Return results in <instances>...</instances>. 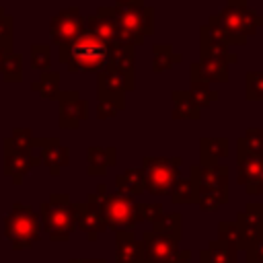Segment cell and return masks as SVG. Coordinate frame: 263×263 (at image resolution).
I'll list each match as a JSON object with an SVG mask.
<instances>
[{"mask_svg": "<svg viewBox=\"0 0 263 263\" xmlns=\"http://www.w3.org/2000/svg\"><path fill=\"white\" fill-rule=\"evenodd\" d=\"M181 156H146L142 160L146 191L150 195H168L175 181L181 177Z\"/></svg>", "mask_w": 263, "mask_h": 263, "instance_id": "ba28073f", "label": "cell"}, {"mask_svg": "<svg viewBox=\"0 0 263 263\" xmlns=\"http://www.w3.org/2000/svg\"><path fill=\"white\" fill-rule=\"evenodd\" d=\"M51 68V43H33L31 45V70L47 72Z\"/></svg>", "mask_w": 263, "mask_h": 263, "instance_id": "d6a6232c", "label": "cell"}, {"mask_svg": "<svg viewBox=\"0 0 263 263\" xmlns=\"http://www.w3.org/2000/svg\"><path fill=\"white\" fill-rule=\"evenodd\" d=\"M199 60L201 62L203 60H220V62H226L230 66V64H236L238 62V55L228 45L210 41L203 35H199Z\"/></svg>", "mask_w": 263, "mask_h": 263, "instance_id": "4316f807", "label": "cell"}, {"mask_svg": "<svg viewBox=\"0 0 263 263\" xmlns=\"http://www.w3.org/2000/svg\"><path fill=\"white\" fill-rule=\"evenodd\" d=\"M152 230L160 232V234H168L181 240L183 236V214L179 212H164L162 216H158L152 222Z\"/></svg>", "mask_w": 263, "mask_h": 263, "instance_id": "f1b7e54d", "label": "cell"}, {"mask_svg": "<svg viewBox=\"0 0 263 263\" xmlns=\"http://www.w3.org/2000/svg\"><path fill=\"white\" fill-rule=\"evenodd\" d=\"M238 142L255 154H263V127H247L245 136L238 138Z\"/></svg>", "mask_w": 263, "mask_h": 263, "instance_id": "8d00e7d4", "label": "cell"}, {"mask_svg": "<svg viewBox=\"0 0 263 263\" xmlns=\"http://www.w3.org/2000/svg\"><path fill=\"white\" fill-rule=\"evenodd\" d=\"M230 154V144L226 138H201L199 140V164L214 166Z\"/></svg>", "mask_w": 263, "mask_h": 263, "instance_id": "7402d4cb", "label": "cell"}, {"mask_svg": "<svg viewBox=\"0 0 263 263\" xmlns=\"http://www.w3.org/2000/svg\"><path fill=\"white\" fill-rule=\"evenodd\" d=\"M2 14H4V8H2V6H0V16H2Z\"/></svg>", "mask_w": 263, "mask_h": 263, "instance_id": "681fc988", "label": "cell"}, {"mask_svg": "<svg viewBox=\"0 0 263 263\" xmlns=\"http://www.w3.org/2000/svg\"><path fill=\"white\" fill-rule=\"evenodd\" d=\"M31 90L37 92L45 101H58L60 95H62V90H60V72H53V70L43 72L37 80L31 82Z\"/></svg>", "mask_w": 263, "mask_h": 263, "instance_id": "83f0119b", "label": "cell"}, {"mask_svg": "<svg viewBox=\"0 0 263 263\" xmlns=\"http://www.w3.org/2000/svg\"><path fill=\"white\" fill-rule=\"evenodd\" d=\"M189 97L193 99V103L203 109V107H210L212 103H216L220 99L218 90H212L210 88V82H201V80H191V88L187 90Z\"/></svg>", "mask_w": 263, "mask_h": 263, "instance_id": "4dcf8cb0", "label": "cell"}, {"mask_svg": "<svg viewBox=\"0 0 263 263\" xmlns=\"http://www.w3.org/2000/svg\"><path fill=\"white\" fill-rule=\"evenodd\" d=\"M84 31L95 35L97 39H101L105 43L117 41V25L111 16V6L103 4L97 8L95 14L84 16Z\"/></svg>", "mask_w": 263, "mask_h": 263, "instance_id": "e0dca14e", "label": "cell"}, {"mask_svg": "<svg viewBox=\"0 0 263 263\" xmlns=\"http://www.w3.org/2000/svg\"><path fill=\"white\" fill-rule=\"evenodd\" d=\"M142 2H144V4H146V0H142Z\"/></svg>", "mask_w": 263, "mask_h": 263, "instance_id": "f907efd6", "label": "cell"}, {"mask_svg": "<svg viewBox=\"0 0 263 263\" xmlns=\"http://www.w3.org/2000/svg\"><path fill=\"white\" fill-rule=\"evenodd\" d=\"M33 150L51 177H58L62 168L70 164V148L64 146L60 138H33Z\"/></svg>", "mask_w": 263, "mask_h": 263, "instance_id": "5bb4252c", "label": "cell"}, {"mask_svg": "<svg viewBox=\"0 0 263 263\" xmlns=\"http://www.w3.org/2000/svg\"><path fill=\"white\" fill-rule=\"evenodd\" d=\"M41 234L39 214L23 203H14L12 210L4 216V238L14 251L31 249Z\"/></svg>", "mask_w": 263, "mask_h": 263, "instance_id": "52a82bcc", "label": "cell"}, {"mask_svg": "<svg viewBox=\"0 0 263 263\" xmlns=\"http://www.w3.org/2000/svg\"><path fill=\"white\" fill-rule=\"evenodd\" d=\"M208 21L224 29L236 45H247L249 37H253L257 29L263 27V14L251 8L249 0H226V6L220 12L210 14Z\"/></svg>", "mask_w": 263, "mask_h": 263, "instance_id": "277c9868", "label": "cell"}, {"mask_svg": "<svg viewBox=\"0 0 263 263\" xmlns=\"http://www.w3.org/2000/svg\"><path fill=\"white\" fill-rule=\"evenodd\" d=\"M245 99L247 101H263V72H247Z\"/></svg>", "mask_w": 263, "mask_h": 263, "instance_id": "e575fe53", "label": "cell"}, {"mask_svg": "<svg viewBox=\"0 0 263 263\" xmlns=\"http://www.w3.org/2000/svg\"><path fill=\"white\" fill-rule=\"evenodd\" d=\"M199 263H238V249L224 240H210L199 253Z\"/></svg>", "mask_w": 263, "mask_h": 263, "instance_id": "603a6c76", "label": "cell"}, {"mask_svg": "<svg viewBox=\"0 0 263 263\" xmlns=\"http://www.w3.org/2000/svg\"><path fill=\"white\" fill-rule=\"evenodd\" d=\"M2 80L4 82H21L23 80V55L12 51L2 64Z\"/></svg>", "mask_w": 263, "mask_h": 263, "instance_id": "836d02e7", "label": "cell"}, {"mask_svg": "<svg viewBox=\"0 0 263 263\" xmlns=\"http://www.w3.org/2000/svg\"><path fill=\"white\" fill-rule=\"evenodd\" d=\"M168 195H171L173 203H195L197 193H195V185H193L191 177H179Z\"/></svg>", "mask_w": 263, "mask_h": 263, "instance_id": "1f68e13d", "label": "cell"}, {"mask_svg": "<svg viewBox=\"0 0 263 263\" xmlns=\"http://www.w3.org/2000/svg\"><path fill=\"white\" fill-rule=\"evenodd\" d=\"M218 240H224L240 251V230L234 222H220L218 224Z\"/></svg>", "mask_w": 263, "mask_h": 263, "instance_id": "74e56055", "label": "cell"}, {"mask_svg": "<svg viewBox=\"0 0 263 263\" xmlns=\"http://www.w3.org/2000/svg\"><path fill=\"white\" fill-rule=\"evenodd\" d=\"M245 193L247 195H263V177L257 179V181H253V183H249L245 187Z\"/></svg>", "mask_w": 263, "mask_h": 263, "instance_id": "ee69618b", "label": "cell"}, {"mask_svg": "<svg viewBox=\"0 0 263 263\" xmlns=\"http://www.w3.org/2000/svg\"><path fill=\"white\" fill-rule=\"evenodd\" d=\"M39 220L41 230L47 234L53 242H66L76 230V216H74V203L70 199V193H51L47 201L39 205Z\"/></svg>", "mask_w": 263, "mask_h": 263, "instance_id": "8992f818", "label": "cell"}, {"mask_svg": "<svg viewBox=\"0 0 263 263\" xmlns=\"http://www.w3.org/2000/svg\"><path fill=\"white\" fill-rule=\"evenodd\" d=\"M245 263H263V236L245 251Z\"/></svg>", "mask_w": 263, "mask_h": 263, "instance_id": "60d3db41", "label": "cell"}, {"mask_svg": "<svg viewBox=\"0 0 263 263\" xmlns=\"http://www.w3.org/2000/svg\"><path fill=\"white\" fill-rule=\"evenodd\" d=\"M95 109H97V117L99 119H111V117H115L119 113L117 105L111 103V101H97V107Z\"/></svg>", "mask_w": 263, "mask_h": 263, "instance_id": "ab89813d", "label": "cell"}, {"mask_svg": "<svg viewBox=\"0 0 263 263\" xmlns=\"http://www.w3.org/2000/svg\"><path fill=\"white\" fill-rule=\"evenodd\" d=\"M134 86L111 66L97 72V101H111L119 111L125 109V95L132 92Z\"/></svg>", "mask_w": 263, "mask_h": 263, "instance_id": "7c38bea8", "label": "cell"}, {"mask_svg": "<svg viewBox=\"0 0 263 263\" xmlns=\"http://www.w3.org/2000/svg\"><path fill=\"white\" fill-rule=\"evenodd\" d=\"M58 60L66 64L68 72H101L109 66V43L97 39L90 33L78 35L74 41L58 45Z\"/></svg>", "mask_w": 263, "mask_h": 263, "instance_id": "6da1fadb", "label": "cell"}, {"mask_svg": "<svg viewBox=\"0 0 263 263\" xmlns=\"http://www.w3.org/2000/svg\"><path fill=\"white\" fill-rule=\"evenodd\" d=\"M181 62H183V55L179 51H175L173 45H168V43H154L152 45V72L154 74H162Z\"/></svg>", "mask_w": 263, "mask_h": 263, "instance_id": "484cf974", "label": "cell"}, {"mask_svg": "<svg viewBox=\"0 0 263 263\" xmlns=\"http://www.w3.org/2000/svg\"><path fill=\"white\" fill-rule=\"evenodd\" d=\"M10 53H12V51H8L6 47H2V45H0V70H2V64H4V60H6Z\"/></svg>", "mask_w": 263, "mask_h": 263, "instance_id": "bcb514c9", "label": "cell"}, {"mask_svg": "<svg viewBox=\"0 0 263 263\" xmlns=\"http://www.w3.org/2000/svg\"><path fill=\"white\" fill-rule=\"evenodd\" d=\"M68 263H107L105 259H70Z\"/></svg>", "mask_w": 263, "mask_h": 263, "instance_id": "f6af8a7d", "label": "cell"}, {"mask_svg": "<svg viewBox=\"0 0 263 263\" xmlns=\"http://www.w3.org/2000/svg\"><path fill=\"white\" fill-rule=\"evenodd\" d=\"M41 158L33 150V146H25L14 142L10 136L2 140V173L12 179L14 185H21L31 168L39 166Z\"/></svg>", "mask_w": 263, "mask_h": 263, "instance_id": "9c48e42d", "label": "cell"}, {"mask_svg": "<svg viewBox=\"0 0 263 263\" xmlns=\"http://www.w3.org/2000/svg\"><path fill=\"white\" fill-rule=\"evenodd\" d=\"M74 216H76V228H80L86 234L88 242L99 240V234L107 230L103 214H101L99 205L92 203V201H78V203H74Z\"/></svg>", "mask_w": 263, "mask_h": 263, "instance_id": "9a60e30c", "label": "cell"}, {"mask_svg": "<svg viewBox=\"0 0 263 263\" xmlns=\"http://www.w3.org/2000/svg\"><path fill=\"white\" fill-rule=\"evenodd\" d=\"M10 138L14 140V142H18V144H25V146H33V132L29 129V127H14L12 129V134H10Z\"/></svg>", "mask_w": 263, "mask_h": 263, "instance_id": "b9f144b4", "label": "cell"}, {"mask_svg": "<svg viewBox=\"0 0 263 263\" xmlns=\"http://www.w3.org/2000/svg\"><path fill=\"white\" fill-rule=\"evenodd\" d=\"M238 228H247V230H259L263 224V203L261 201H249L245 205V210H240L236 214V222Z\"/></svg>", "mask_w": 263, "mask_h": 263, "instance_id": "f546056e", "label": "cell"}, {"mask_svg": "<svg viewBox=\"0 0 263 263\" xmlns=\"http://www.w3.org/2000/svg\"><path fill=\"white\" fill-rule=\"evenodd\" d=\"M88 117V103L78 90H62L58 99V125L60 129H78Z\"/></svg>", "mask_w": 263, "mask_h": 263, "instance_id": "4fadbf2b", "label": "cell"}, {"mask_svg": "<svg viewBox=\"0 0 263 263\" xmlns=\"http://www.w3.org/2000/svg\"><path fill=\"white\" fill-rule=\"evenodd\" d=\"M0 45L14 51V16L6 12L0 16Z\"/></svg>", "mask_w": 263, "mask_h": 263, "instance_id": "d590c367", "label": "cell"}, {"mask_svg": "<svg viewBox=\"0 0 263 263\" xmlns=\"http://www.w3.org/2000/svg\"><path fill=\"white\" fill-rule=\"evenodd\" d=\"M166 263H191V249H179Z\"/></svg>", "mask_w": 263, "mask_h": 263, "instance_id": "7bdbcfd3", "label": "cell"}, {"mask_svg": "<svg viewBox=\"0 0 263 263\" xmlns=\"http://www.w3.org/2000/svg\"><path fill=\"white\" fill-rule=\"evenodd\" d=\"M179 238L160 234L150 230L142 232L140 245H142V261L140 263H166L173 259V255L179 251Z\"/></svg>", "mask_w": 263, "mask_h": 263, "instance_id": "8fae6325", "label": "cell"}, {"mask_svg": "<svg viewBox=\"0 0 263 263\" xmlns=\"http://www.w3.org/2000/svg\"><path fill=\"white\" fill-rule=\"evenodd\" d=\"M236 183L240 187H247L249 183L263 177V154L249 152L238 140H236Z\"/></svg>", "mask_w": 263, "mask_h": 263, "instance_id": "2e32d148", "label": "cell"}, {"mask_svg": "<svg viewBox=\"0 0 263 263\" xmlns=\"http://www.w3.org/2000/svg\"><path fill=\"white\" fill-rule=\"evenodd\" d=\"M115 4H136V6H144L142 0H115Z\"/></svg>", "mask_w": 263, "mask_h": 263, "instance_id": "7dc6e473", "label": "cell"}, {"mask_svg": "<svg viewBox=\"0 0 263 263\" xmlns=\"http://www.w3.org/2000/svg\"><path fill=\"white\" fill-rule=\"evenodd\" d=\"M171 101H173V109H171L173 119H191V121L199 119L201 109L193 103V99L189 97L187 90H173Z\"/></svg>", "mask_w": 263, "mask_h": 263, "instance_id": "d4e9b609", "label": "cell"}, {"mask_svg": "<svg viewBox=\"0 0 263 263\" xmlns=\"http://www.w3.org/2000/svg\"><path fill=\"white\" fill-rule=\"evenodd\" d=\"M189 76L191 80L201 82H228V64L220 60H199L189 64Z\"/></svg>", "mask_w": 263, "mask_h": 263, "instance_id": "44dd1931", "label": "cell"}, {"mask_svg": "<svg viewBox=\"0 0 263 263\" xmlns=\"http://www.w3.org/2000/svg\"><path fill=\"white\" fill-rule=\"evenodd\" d=\"M117 164V148L115 146H88L86 148V173L88 177L105 175L107 168Z\"/></svg>", "mask_w": 263, "mask_h": 263, "instance_id": "d6986e66", "label": "cell"}, {"mask_svg": "<svg viewBox=\"0 0 263 263\" xmlns=\"http://www.w3.org/2000/svg\"><path fill=\"white\" fill-rule=\"evenodd\" d=\"M228 173L230 168L226 164H214V166H201L191 164L189 177L195 185L197 199L195 203L203 212H216L220 205L228 203Z\"/></svg>", "mask_w": 263, "mask_h": 263, "instance_id": "3957f363", "label": "cell"}, {"mask_svg": "<svg viewBox=\"0 0 263 263\" xmlns=\"http://www.w3.org/2000/svg\"><path fill=\"white\" fill-rule=\"evenodd\" d=\"M82 33H84V16L78 6H66L49 21V39L53 45L70 43Z\"/></svg>", "mask_w": 263, "mask_h": 263, "instance_id": "30bf717a", "label": "cell"}, {"mask_svg": "<svg viewBox=\"0 0 263 263\" xmlns=\"http://www.w3.org/2000/svg\"><path fill=\"white\" fill-rule=\"evenodd\" d=\"M164 212H166L164 205L158 203V201H156V203H152V201H150V203H138V220H140V222H150V224H152V222H154L158 216H162Z\"/></svg>", "mask_w": 263, "mask_h": 263, "instance_id": "f35d334b", "label": "cell"}, {"mask_svg": "<svg viewBox=\"0 0 263 263\" xmlns=\"http://www.w3.org/2000/svg\"><path fill=\"white\" fill-rule=\"evenodd\" d=\"M111 16L117 25V41L127 45H142L154 33V8L150 4H113Z\"/></svg>", "mask_w": 263, "mask_h": 263, "instance_id": "5b68a950", "label": "cell"}, {"mask_svg": "<svg viewBox=\"0 0 263 263\" xmlns=\"http://www.w3.org/2000/svg\"><path fill=\"white\" fill-rule=\"evenodd\" d=\"M142 245L134 230H115V263H140Z\"/></svg>", "mask_w": 263, "mask_h": 263, "instance_id": "ffe728a7", "label": "cell"}, {"mask_svg": "<svg viewBox=\"0 0 263 263\" xmlns=\"http://www.w3.org/2000/svg\"><path fill=\"white\" fill-rule=\"evenodd\" d=\"M109 66L115 68L129 86L136 88V66H134V45L113 41L109 43Z\"/></svg>", "mask_w": 263, "mask_h": 263, "instance_id": "ac0fdd59", "label": "cell"}, {"mask_svg": "<svg viewBox=\"0 0 263 263\" xmlns=\"http://www.w3.org/2000/svg\"><path fill=\"white\" fill-rule=\"evenodd\" d=\"M86 201L99 205L107 230H134L140 224L136 197L121 191H107L105 183H99L97 189L86 195Z\"/></svg>", "mask_w": 263, "mask_h": 263, "instance_id": "7a4b0ae2", "label": "cell"}, {"mask_svg": "<svg viewBox=\"0 0 263 263\" xmlns=\"http://www.w3.org/2000/svg\"><path fill=\"white\" fill-rule=\"evenodd\" d=\"M259 234H261V236H263V224H261V228H259Z\"/></svg>", "mask_w": 263, "mask_h": 263, "instance_id": "c3c4849f", "label": "cell"}, {"mask_svg": "<svg viewBox=\"0 0 263 263\" xmlns=\"http://www.w3.org/2000/svg\"><path fill=\"white\" fill-rule=\"evenodd\" d=\"M115 191L127 193L132 197H138L146 191V181H144V171L142 166H132L125 168L115 177Z\"/></svg>", "mask_w": 263, "mask_h": 263, "instance_id": "cb8c5ba5", "label": "cell"}]
</instances>
